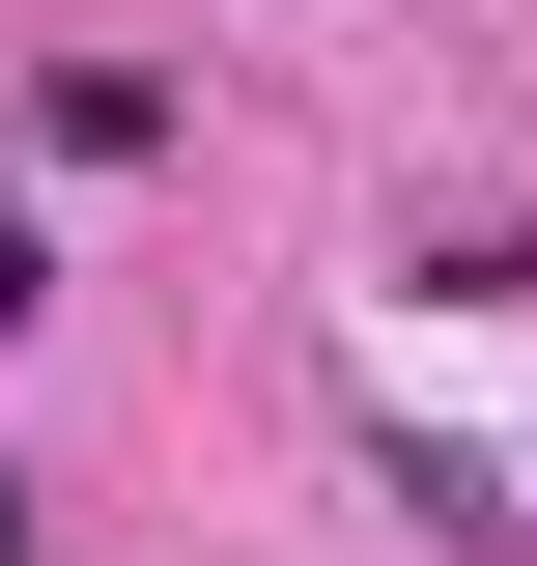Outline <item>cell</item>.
<instances>
[{
    "label": "cell",
    "mask_w": 537,
    "mask_h": 566,
    "mask_svg": "<svg viewBox=\"0 0 537 566\" xmlns=\"http://www.w3.org/2000/svg\"><path fill=\"white\" fill-rule=\"evenodd\" d=\"M29 142H57V170H141V142H170V85H141V57H57V85H29Z\"/></svg>",
    "instance_id": "obj_1"
},
{
    "label": "cell",
    "mask_w": 537,
    "mask_h": 566,
    "mask_svg": "<svg viewBox=\"0 0 537 566\" xmlns=\"http://www.w3.org/2000/svg\"><path fill=\"white\" fill-rule=\"evenodd\" d=\"M29 312H57V255H29V227H0V340H29Z\"/></svg>",
    "instance_id": "obj_2"
}]
</instances>
